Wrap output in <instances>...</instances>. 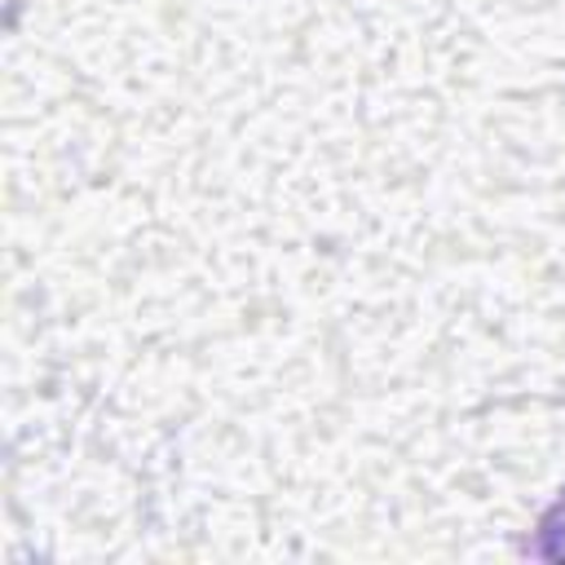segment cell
<instances>
[{"instance_id": "cell-1", "label": "cell", "mask_w": 565, "mask_h": 565, "mask_svg": "<svg viewBox=\"0 0 565 565\" xmlns=\"http://www.w3.org/2000/svg\"><path fill=\"white\" fill-rule=\"evenodd\" d=\"M534 552H539V556H552V561H561V556H565V494L543 512V521H539V539H534Z\"/></svg>"}]
</instances>
